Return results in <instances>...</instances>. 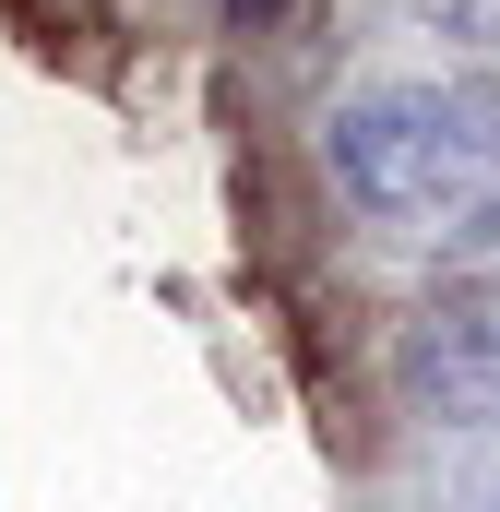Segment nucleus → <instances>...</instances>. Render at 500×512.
I'll list each match as a JSON object with an SVG mask.
<instances>
[{
    "instance_id": "obj_1",
    "label": "nucleus",
    "mask_w": 500,
    "mask_h": 512,
    "mask_svg": "<svg viewBox=\"0 0 500 512\" xmlns=\"http://www.w3.org/2000/svg\"><path fill=\"white\" fill-rule=\"evenodd\" d=\"M322 179L381 227H441L500 191V72H417L322 108Z\"/></svg>"
},
{
    "instance_id": "obj_2",
    "label": "nucleus",
    "mask_w": 500,
    "mask_h": 512,
    "mask_svg": "<svg viewBox=\"0 0 500 512\" xmlns=\"http://www.w3.org/2000/svg\"><path fill=\"white\" fill-rule=\"evenodd\" d=\"M393 393L429 429H500V298L441 286L393 322Z\"/></svg>"
},
{
    "instance_id": "obj_3",
    "label": "nucleus",
    "mask_w": 500,
    "mask_h": 512,
    "mask_svg": "<svg viewBox=\"0 0 500 512\" xmlns=\"http://www.w3.org/2000/svg\"><path fill=\"white\" fill-rule=\"evenodd\" d=\"M429 262H441V286L500 298V191H489V203H465V215H441V227H429Z\"/></svg>"
},
{
    "instance_id": "obj_4",
    "label": "nucleus",
    "mask_w": 500,
    "mask_h": 512,
    "mask_svg": "<svg viewBox=\"0 0 500 512\" xmlns=\"http://www.w3.org/2000/svg\"><path fill=\"white\" fill-rule=\"evenodd\" d=\"M381 12L441 36V48H500V0H381Z\"/></svg>"
},
{
    "instance_id": "obj_5",
    "label": "nucleus",
    "mask_w": 500,
    "mask_h": 512,
    "mask_svg": "<svg viewBox=\"0 0 500 512\" xmlns=\"http://www.w3.org/2000/svg\"><path fill=\"white\" fill-rule=\"evenodd\" d=\"M215 12H227L239 36H274V24H286V0H215Z\"/></svg>"
}]
</instances>
